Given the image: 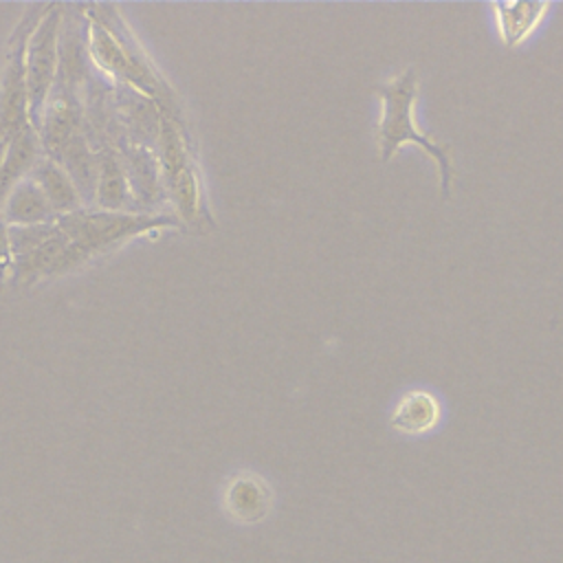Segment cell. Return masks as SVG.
Wrapping results in <instances>:
<instances>
[{"label":"cell","instance_id":"6da1fadb","mask_svg":"<svg viewBox=\"0 0 563 563\" xmlns=\"http://www.w3.org/2000/svg\"><path fill=\"white\" fill-rule=\"evenodd\" d=\"M374 92L383 99V114L376 128L380 158L389 161L407 143L422 147L438 163L440 189L442 196H449L455 176L451 147L446 143H435L431 136L416 128L413 106L418 99V73L407 68L398 77H389L387 81L374 86Z\"/></svg>","mask_w":563,"mask_h":563},{"label":"cell","instance_id":"4fadbf2b","mask_svg":"<svg viewBox=\"0 0 563 563\" xmlns=\"http://www.w3.org/2000/svg\"><path fill=\"white\" fill-rule=\"evenodd\" d=\"M11 264V244H9V231L7 227L0 222V277L4 275V271Z\"/></svg>","mask_w":563,"mask_h":563},{"label":"cell","instance_id":"52a82bcc","mask_svg":"<svg viewBox=\"0 0 563 563\" xmlns=\"http://www.w3.org/2000/svg\"><path fill=\"white\" fill-rule=\"evenodd\" d=\"M161 156H163V167H165L167 180L174 189V196L178 198L180 209L185 213H191L194 202H196L194 176H191L189 163L185 158V152L178 143V136L167 121L163 123V134H161Z\"/></svg>","mask_w":563,"mask_h":563},{"label":"cell","instance_id":"9c48e42d","mask_svg":"<svg viewBox=\"0 0 563 563\" xmlns=\"http://www.w3.org/2000/svg\"><path fill=\"white\" fill-rule=\"evenodd\" d=\"M550 9L548 2H495V20L499 35L506 46L521 44L534 26L541 22L543 13Z\"/></svg>","mask_w":563,"mask_h":563},{"label":"cell","instance_id":"ba28073f","mask_svg":"<svg viewBox=\"0 0 563 563\" xmlns=\"http://www.w3.org/2000/svg\"><path fill=\"white\" fill-rule=\"evenodd\" d=\"M92 51H95V57L103 66L119 73L121 77L136 84L139 88H145V90L156 88V81H154L152 73L145 70L141 66V62L136 57H132L119 42H114L112 35L108 31H103L101 26L92 29Z\"/></svg>","mask_w":563,"mask_h":563},{"label":"cell","instance_id":"3957f363","mask_svg":"<svg viewBox=\"0 0 563 563\" xmlns=\"http://www.w3.org/2000/svg\"><path fill=\"white\" fill-rule=\"evenodd\" d=\"M275 506V493L271 484L253 473L240 471L231 475L222 490V508L227 517L240 526L262 523Z\"/></svg>","mask_w":563,"mask_h":563},{"label":"cell","instance_id":"277c9868","mask_svg":"<svg viewBox=\"0 0 563 563\" xmlns=\"http://www.w3.org/2000/svg\"><path fill=\"white\" fill-rule=\"evenodd\" d=\"M24 44H18V51H13L7 73L0 88V158L7 150V145L24 134L29 128L26 123V73H24V57H22Z\"/></svg>","mask_w":563,"mask_h":563},{"label":"cell","instance_id":"30bf717a","mask_svg":"<svg viewBox=\"0 0 563 563\" xmlns=\"http://www.w3.org/2000/svg\"><path fill=\"white\" fill-rule=\"evenodd\" d=\"M51 216L53 209L35 180H24L11 189L4 205L7 222H13L15 227H31L44 224Z\"/></svg>","mask_w":563,"mask_h":563},{"label":"cell","instance_id":"8fae6325","mask_svg":"<svg viewBox=\"0 0 563 563\" xmlns=\"http://www.w3.org/2000/svg\"><path fill=\"white\" fill-rule=\"evenodd\" d=\"M35 183L46 196L53 213H73L79 207V194L70 176L51 161H42L35 167Z\"/></svg>","mask_w":563,"mask_h":563},{"label":"cell","instance_id":"8992f818","mask_svg":"<svg viewBox=\"0 0 563 563\" xmlns=\"http://www.w3.org/2000/svg\"><path fill=\"white\" fill-rule=\"evenodd\" d=\"M440 418L442 405L435 394L429 389H409L398 398L389 422L398 433L422 435L435 429Z\"/></svg>","mask_w":563,"mask_h":563},{"label":"cell","instance_id":"7a4b0ae2","mask_svg":"<svg viewBox=\"0 0 563 563\" xmlns=\"http://www.w3.org/2000/svg\"><path fill=\"white\" fill-rule=\"evenodd\" d=\"M167 218H147V216H123L114 211L103 213H81L73 211L57 220V224L64 229L68 244L59 260L55 262L51 273L68 271L95 253L103 251L108 244H114L119 240H125L128 235H134L139 231L167 224Z\"/></svg>","mask_w":563,"mask_h":563},{"label":"cell","instance_id":"5b68a950","mask_svg":"<svg viewBox=\"0 0 563 563\" xmlns=\"http://www.w3.org/2000/svg\"><path fill=\"white\" fill-rule=\"evenodd\" d=\"M57 24H59L57 11L42 20L37 31L33 33V40H31V46H29V57L24 62L26 97H29V103L35 110L42 108V101H44V97L51 88V81H53Z\"/></svg>","mask_w":563,"mask_h":563},{"label":"cell","instance_id":"7c38bea8","mask_svg":"<svg viewBox=\"0 0 563 563\" xmlns=\"http://www.w3.org/2000/svg\"><path fill=\"white\" fill-rule=\"evenodd\" d=\"M128 187H125V174L123 167L114 156H106L101 161L99 180H97V200L103 209L117 211L128 202Z\"/></svg>","mask_w":563,"mask_h":563}]
</instances>
